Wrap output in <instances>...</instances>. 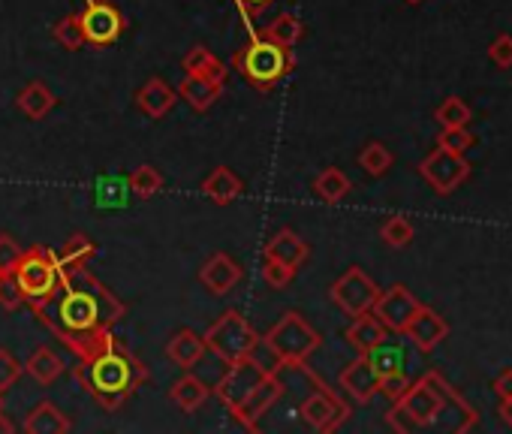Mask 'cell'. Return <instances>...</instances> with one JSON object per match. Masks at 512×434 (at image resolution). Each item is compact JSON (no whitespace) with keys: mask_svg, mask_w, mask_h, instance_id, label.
Here are the masks:
<instances>
[{"mask_svg":"<svg viewBox=\"0 0 512 434\" xmlns=\"http://www.w3.org/2000/svg\"><path fill=\"white\" fill-rule=\"evenodd\" d=\"M235 4H238L241 16H260V13H266L272 4H278V0H235Z\"/></svg>","mask_w":512,"mask_h":434,"instance_id":"cell-38","label":"cell"},{"mask_svg":"<svg viewBox=\"0 0 512 434\" xmlns=\"http://www.w3.org/2000/svg\"><path fill=\"white\" fill-rule=\"evenodd\" d=\"M22 428H25L28 434H67V431H70V419H67V413H64L58 404L40 401V404L28 413V419H25Z\"/></svg>","mask_w":512,"mask_h":434,"instance_id":"cell-18","label":"cell"},{"mask_svg":"<svg viewBox=\"0 0 512 434\" xmlns=\"http://www.w3.org/2000/svg\"><path fill=\"white\" fill-rule=\"evenodd\" d=\"M13 278L25 296V302H40L46 299L58 281H61V263L58 254L49 248H28L19 260V266L13 269Z\"/></svg>","mask_w":512,"mask_h":434,"instance_id":"cell-6","label":"cell"},{"mask_svg":"<svg viewBox=\"0 0 512 434\" xmlns=\"http://www.w3.org/2000/svg\"><path fill=\"white\" fill-rule=\"evenodd\" d=\"M263 257H272V260H281V263L299 269V266L308 260V245H305L293 230H278L275 239L266 245Z\"/></svg>","mask_w":512,"mask_h":434,"instance_id":"cell-20","label":"cell"},{"mask_svg":"<svg viewBox=\"0 0 512 434\" xmlns=\"http://www.w3.org/2000/svg\"><path fill=\"white\" fill-rule=\"evenodd\" d=\"M19 305H25V296H22L19 284H16L13 275H4V278H0V308L16 311Z\"/></svg>","mask_w":512,"mask_h":434,"instance_id":"cell-35","label":"cell"},{"mask_svg":"<svg viewBox=\"0 0 512 434\" xmlns=\"http://www.w3.org/2000/svg\"><path fill=\"white\" fill-rule=\"evenodd\" d=\"M175 103H178V91L169 88L160 76H151V79L136 91V109H139L145 118H151V121L166 118V115L175 109Z\"/></svg>","mask_w":512,"mask_h":434,"instance_id":"cell-13","label":"cell"},{"mask_svg":"<svg viewBox=\"0 0 512 434\" xmlns=\"http://www.w3.org/2000/svg\"><path fill=\"white\" fill-rule=\"evenodd\" d=\"M241 275H244V269H241L229 254H211V257L202 263V269H199L202 287H205L208 293H214V296H226V293L241 281Z\"/></svg>","mask_w":512,"mask_h":434,"instance_id":"cell-12","label":"cell"},{"mask_svg":"<svg viewBox=\"0 0 512 434\" xmlns=\"http://www.w3.org/2000/svg\"><path fill=\"white\" fill-rule=\"evenodd\" d=\"M25 371L37 380V383H43V386H49V383H55L64 371H67V365H64V359L52 350V347H37L34 353H31V359L25 362Z\"/></svg>","mask_w":512,"mask_h":434,"instance_id":"cell-25","label":"cell"},{"mask_svg":"<svg viewBox=\"0 0 512 434\" xmlns=\"http://www.w3.org/2000/svg\"><path fill=\"white\" fill-rule=\"evenodd\" d=\"M260 341L272 350V356L278 359V368H302L308 356L320 347V332L311 329L302 314L290 311Z\"/></svg>","mask_w":512,"mask_h":434,"instance_id":"cell-4","label":"cell"},{"mask_svg":"<svg viewBox=\"0 0 512 434\" xmlns=\"http://www.w3.org/2000/svg\"><path fill=\"white\" fill-rule=\"evenodd\" d=\"M359 163L371 172V175H380L386 166H389V154H386V148L383 145H368L365 151H362V157H359Z\"/></svg>","mask_w":512,"mask_h":434,"instance_id":"cell-36","label":"cell"},{"mask_svg":"<svg viewBox=\"0 0 512 434\" xmlns=\"http://www.w3.org/2000/svg\"><path fill=\"white\" fill-rule=\"evenodd\" d=\"M208 398H211V386H208L205 380L193 377V374H184V377H181V380H175V383H172V389H169V401H172V404H178L184 413L199 410Z\"/></svg>","mask_w":512,"mask_h":434,"instance_id":"cell-21","label":"cell"},{"mask_svg":"<svg viewBox=\"0 0 512 434\" xmlns=\"http://www.w3.org/2000/svg\"><path fill=\"white\" fill-rule=\"evenodd\" d=\"M127 181H130V190H133L136 199H151V196H157V193L163 190V175H160L154 166H139V169H133V172L127 175Z\"/></svg>","mask_w":512,"mask_h":434,"instance_id":"cell-30","label":"cell"},{"mask_svg":"<svg viewBox=\"0 0 512 434\" xmlns=\"http://www.w3.org/2000/svg\"><path fill=\"white\" fill-rule=\"evenodd\" d=\"M317 386H320V389L302 401V419H305L311 428H317V431H332V428L347 416V407H344V401H338L335 392H329L323 383H317Z\"/></svg>","mask_w":512,"mask_h":434,"instance_id":"cell-11","label":"cell"},{"mask_svg":"<svg viewBox=\"0 0 512 434\" xmlns=\"http://www.w3.org/2000/svg\"><path fill=\"white\" fill-rule=\"evenodd\" d=\"M281 395H284V383H281L278 371H269L260 383L253 386V392L232 410L235 422H241L247 431H256L260 428V419L281 401Z\"/></svg>","mask_w":512,"mask_h":434,"instance_id":"cell-9","label":"cell"},{"mask_svg":"<svg viewBox=\"0 0 512 434\" xmlns=\"http://www.w3.org/2000/svg\"><path fill=\"white\" fill-rule=\"evenodd\" d=\"M0 407H4V395H0Z\"/></svg>","mask_w":512,"mask_h":434,"instance_id":"cell-40","label":"cell"},{"mask_svg":"<svg viewBox=\"0 0 512 434\" xmlns=\"http://www.w3.org/2000/svg\"><path fill=\"white\" fill-rule=\"evenodd\" d=\"M374 308H377L380 323H386V326H392V329H404L407 320H410V314H413V302H410V296H407L401 287L389 290L383 299L377 296Z\"/></svg>","mask_w":512,"mask_h":434,"instance_id":"cell-23","label":"cell"},{"mask_svg":"<svg viewBox=\"0 0 512 434\" xmlns=\"http://www.w3.org/2000/svg\"><path fill=\"white\" fill-rule=\"evenodd\" d=\"M383 239L392 242V245H404V242L410 239V227L401 224V221H389L386 230H383Z\"/></svg>","mask_w":512,"mask_h":434,"instance_id":"cell-37","label":"cell"},{"mask_svg":"<svg viewBox=\"0 0 512 434\" xmlns=\"http://www.w3.org/2000/svg\"><path fill=\"white\" fill-rule=\"evenodd\" d=\"M16 106H19V112H22L25 118L40 121V118H46V115L58 106V97H55L43 82H31V85H25V88L19 91Z\"/></svg>","mask_w":512,"mask_h":434,"instance_id":"cell-22","label":"cell"},{"mask_svg":"<svg viewBox=\"0 0 512 434\" xmlns=\"http://www.w3.org/2000/svg\"><path fill=\"white\" fill-rule=\"evenodd\" d=\"M4 431L10 434V431H16V425L4 416V407H0V434H4Z\"/></svg>","mask_w":512,"mask_h":434,"instance_id":"cell-39","label":"cell"},{"mask_svg":"<svg viewBox=\"0 0 512 434\" xmlns=\"http://www.w3.org/2000/svg\"><path fill=\"white\" fill-rule=\"evenodd\" d=\"M341 386H344L353 398L368 401V398L374 395V389H380V374H377V368H374V365L368 362V356H365V359L353 362V365L341 374Z\"/></svg>","mask_w":512,"mask_h":434,"instance_id":"cell-19","label":"cell"},{"mask_svg":"<svg viewBox=\"0 0 512 434\" xmlns=\"http://www.w3.org/2000/svg\"><path fill=\"white\" fill-rule=\"evenodd\" d=\"M94 254H97V245L85 233H76L67 239L64 251L58 254V263H61V269H85L94 260Z\"/></svg>","mask_w":512,"mask_h":434,"instance_id":"cell-26","label":"cell"},{"mask_svg":"<svg viewBox=\"0 0 512 434\" xmlns=\"http://www.w3.org/2000/svg\"><path fill=\"white\" fill-rule=\"evenodd\" d=\"M332 299L341 311H347L350 317L368 314L377 302V287L371 284V278H365L359 269H350L341 281H335L332 287Z\"/></svg>","mask_w":512,"mask_h":434,"instance_id":"cell-10","label":"cell"},{"mask_svg":"<svg viewBox=\"0 0 512 434\" xmlns=\"http://www.w3.org/2000/svg\"><path fill=\"white\" fill-rule=\"evenodd\" d=\"M244 190V181L229 169V166H217L205 175L202 181V193L214 202V205H229L241 196Z\"/></svg>","mask_w":512,"mask_h":434,"instance_id":"cell-17","label":"cell"},{"mask_svg":"<svg viewBox=\"0 0 512 434\" xmlns=\"http://www.w3.org/2000/svg\"><path fill=\"white\" fill-rule=\"evenodd\" d=\"M22 371H25V365L7 347H0V395L10 392L16 386V380L22 377Z\"/></svg>","mask_w":512,"mask_h":434,"instance_id":"cell-33","label":"cell"},{"mask_svg":"<svg viewBox=\"0 0 512 434\" xmlns=\"http://www.w3.org/2000/svg\"><path fill=\"white\" fill-rule=\"evenodd\" d=\"M25 248L13 239V236H0V275H13V269L19 266Z\"/></svg>","mask_w":512,"mask_h":434,"instance_id":"cell-34","label":"cell"},{"mask_svg":"<svg viewBox=\"0 0 512 434\" xmlns=\"http://www.w3.org/2000/svg\"><path fill=\"white\" fill-rule=\"evenodd\" d=\"M269 371H272V368L260 365L253 356H244V359H238V362L229 365V371L220 377L217 386H211V392H214V395L226 404V410L232 413V410L253 392V386L260 383Z\"/></svg>","mask_w":512,"mask_h":434,"instance_id":"cell-8","label":"cell"},{"mask_svg":"<svg viewBox=\"0 0 512 434\" xmlns=\"http://www.w3.org/2000/svg\"><path fill=\"white\" fill-rule=\"evenodd\" d=\"M263 37L278 43V46H284V49H293L305 37V28H302V22L296 16L284 13L275 22H269V28H263Z\"/></svg>","mask_w":512,"mask_h":434,"instance_id":"cell-27","label":"cell"},{"mask_svg":"<svg viewBox=\"0 0 512 434\" xmlns=\"http://www.w3.org/2000/svg\"><path fill=\"white\" fill-rule=\"evenodd\" d=\"M202 338H205V347H208L220 362H226V365H232V362H238V359H244V356H253L256 347H260V335H256V329L250 326V320H247L241 311H235V308L223 311V314L205 329Z\"/></svg>","mask_w":512,"mask_h":434,"instance_id":"cell-5","label":"cell"},{"mask_svg":"<svg viewBox=\"0 0 512 434\" xmlns=\"http://www.w3.org/2000/svg\"><path fill=\"white\" fill-rule=\"evenodd\" d=\"M52 37H55L67 52H79L82 46H88L85 37H82V28H79V16H76V13H70V16H64L61 22H55Z\"/></svg>","mask_w":512,"mask_h":434,"instance_id":"cell-31","label":"cell"},{"mask_svg":"<svg viewBox=\"0 0 512 434\" xmlns=\"http://www.w3.org/2000/svg\"><path fill=\"white\" fill-rule=\"evenodd\" d=\"M178 97L187 100V106H190L193 112H208V109L223 97V85H217V82H211V79H205V76L187 73L184 82L178 85Z\"/></svg>","mask_w":512,"mask_h":434,"instance_id":"cell-16","label":"cell"},{"mask_svg":"<svg viewBox=\"0 0 512 434\" xmlns=\"http://www.w3.org/2000/svg\"><path fill=\"white\" fill-rule=\"evenodd\" d=\"M184 73H193V76H205L217 85L226 88V64L220 58H214L205 46H193L187 55H184Z\"/></svg>","mask_w":512,"mask_h":434,"instance_id":"cell-24","label":"cell"},{"mask_svg":"<svg viewBox=\"0 0 512 434\" xmlns=\"http://www.w3.org/2000/svg\"><path fill=\"white\" fill-rule=\"evenodd\" d=\"M263 278H266V284H269V287L284 290V287H290V284H293L296 269H293V266H287V263H281V260L263 257Z\"/></svg>","mask_w":512,"mask_h":434,"instance_id":"cell-32","label":"cell"},{"mask_svg":"<svg viewBox=\"0 0 512 434\" xmlns=\"http://www.w3.org/2000/svg\"><path fill=\"white\" fill-rule=\"evenodd\" d=\"M133 199V190H130V181L127 175H100L94 181V205L103 208V211H121L127 208Z\"/></svg>","mask_w":512,"mask_h":434,"instance_id":"cell-15","label":"cell"},{"mask_svg":"<svg viewBox=\"0 0 512 434\" xmlns=\"http://www.w3.org/2000/svg\"><path fill=\"white\" fill-rule=\"evenodd\" d=\"M314 193H317L323 202H341V199L350 193V181H347V175H344L341 169L329 166V169H323L320 178L314 181Z\"/></svg>","mask_w":512,"mask_h":434,"instance_id":"cell-28","label":"cell"},{"mask_svg":"<svg viewBox=\"0 0 512 434\" xmlns=\"http://www.w3.org/2000/svg\"><path fill=\"white\" fill-rule=\"evenodd\" d=\"M34 317L79 359L112 335V326L124 320L127 305L100 284L88 266L85 269H61L58 287L40 299L28 302Z\"/></svg>","mask_w":512,"mask_h":434,"instance_id":"cell-1","label":"cell"},{"mask_svg":"<svg viewBox=\"0 0 512 434\" xmlns=\"http://www.w3.org/2000/svg\"><path fill=\"white\" fill-rule=\"evenodd\" d=\"M208 353L205 338L193 329H178L169 341H166V356L172 359V365L190 371L202 362V356Z\"/></svg>","mask_w":512,"mask_h":434,"instance_id":"cell-14","label":"cell"},{"mask_svg":"<svg viewBox=\"0 0 512 434\" xmlns=\"http://www.w3.org/2000/svg\"><path fill=\"white\" fill-rule=\"evenodd\" d=\"M73 377L103 410H118L148 380V368L115 335H109L103 344L79 356Z\"/></svg>","mask_w":512,"mask_h":434,"instance_id":"cell-2","label":"cell"},{"mask_svg":"<svg viewBox=\"0 0 512 434\" xmlns=\"http://www.w3.org/2000/svg\"><path fill=\"white\" fill-rule=\"evenodd\" d=\"M386 335H383V323L380 320H374V317H365V314H359V320L353 323V329L347 332V341L356 347V350H362V353H368L374 344H380Z\"/></svg>","mask_w":512,"mask_h":434,"instance_id":"cell-29","label":"cell"},{"mask_svg":"<svg viewBox=\"0 0 512 434\" xmlns=\"http://www.w3.org/2000/svg\"><path fill=\"white\" fill-rule=\"evenodd\" d=\"M232 67L250 88H256L260 94H269L293 73L296 58L290 49L266 40L263 34L250 31L247 43L232 55Z\"/></svg>","mask_w":512,"mask_h":434,"instance_id":"cell-3","label":"cell"},{"mask_svg":"<svg viewBox=\"0 0 512 434\" xmlns=\"http://www.w3.org/2000/svg\"><path fill=\"white\" fill-rule=\"evenodd\" d=\"M76 16H79V28H82L85 43L97 46V49L115 46L127 28L124 13L115 4H109V0H85V7Z\"/></svg>","mask_w":512,"mask_h":434,"instance_id":"cell-7","label":"cell"}]
</instances>
